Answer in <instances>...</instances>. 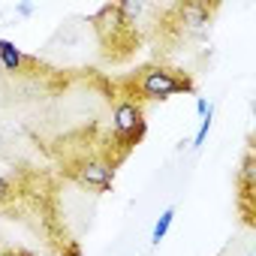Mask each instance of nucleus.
I'll return each instance as SVG.
<instances>
[{"label": "nucleus", "mask_w": 256, "mask_h": 256, "mask_svg": "<svg viewBox=\"0 0 256 256\" xmlns=\"http://www.w3.org/2000/svg\"><path fill=\"white\" fill-rule=\"evenodd\" d=\"M145 130H148V124H145L142 106L133 100H120L112 112V133H114V145H120V160L142 142Z\"/></svg>", "instance_id": "nucleus-3"}, {"label": "nucleus", "mask_w": 256, "mask_h": 256, "mask_svg": "<svg viewBox=\"0 0 256 256\" xmlns=\"http://www.w3.org/2000/svg\"><path fill=\"white\" fill-rule=\"evenodd\" d=\"M211 118H214V106L208 108V114H205V118H202V124H199V133H196V139H193V145H190L193 151H199V148L205 145V139H208V130H211Z\"/></svg>", "instance_id": "nucleus-9"}, {"label": "nucleus", "mask_w": 256, "mask_h": 256, "mask_svg": "<svg viewBox=\"0 0 256 256\" xmlns=\"http://www.w3.org/2000/svg\"><path fill=\"white\" fill-rule=\"evenodd\" d=\"M172 220H175V205H169V208L160 214V220L154 223V229H151V244H160V241L166 238V232H169Z\"/></svg>", "instance_id": "nucleus-8"}, {"label": "nucleus", "mask_w": 256, "mask_h": 256, "mask_svg": "<svg viewBox=\"0 0 256 256\" xmlns=\"http://www.w3.org/2000/svg\"><path fill=\"white\" fill-rule=\"evenodd\" d=\"M169 10H172V16H178L175 24H184L196 40H205L208 28H211V18L217 12V4H211V6L208 4H175Z\"/></svg>", "instance_id": "nucleus-6"}, {"label": "nucleus", "mask_w": 256, "mask_h": 256, "mask_svg": "<svg viewBox=\"0 0 256 256\" xmlns=\"http://www.w3.org/2000/svg\"><path fill=\"white\" fill-rule=\"evenodd\" d=\"M0 66L10 76H24V72H30V66H36V58L24 54L12 40H0Z\"/></svg>", "instance_id": "nucleus-7"}, {"label": "nucleus", "mask_w": 256, "mask_h": 256, "mask_svg": "<svg viewBox=\"0 0 256 256\" xmlns=\"http://www.w3.org/2000/svg\"><path fill=\"white\" fill-rule=\"evenodd\" d=\"M34 12H36V6H34V4H18V6H16V16H22V18L34 16Z\"/></svg>", "instance_id": "nucleus-11"}, {"label": "nucleus", "mask_w": 256, "mask_h": 256, "mask_svg": "<svg viewBox=\"0 0 256 256\" xmlns=\"http://www.w3.org/2000/svg\"><path fill=\"white\" fill-rule=\"evenodd\" d=\"M235 187H238V199H235V208L241 211V217H244V226L247 229H253L256 226V220H253V187H256V181H253V145H247V151H244V157H241V169H238V175H235Z\"/></svg>", "instance_id": "nucleus-5"}, {"label": "nucleus", "mask_w": 256, "mask_h": 256, "mask_svg": "<svg viewBox=\"0 0 256 256\" xmlns=\"http://www.w3.org/2000/svg\"><path fill=\"white\" fill-rule=\"evenodd\" d=\"M66 175L88 187V190H96V193H108L114 187V166L108 160H100V157H82L76 163L66 166Z\"/></svg>", "instance_id": "nucleus-4"}, {"label": "nucleus", "mask_w": 256, "mask_h": 256, "mask_svg": "<svg viewBox=\"0 0 256 256\" xmlns=\"http://www.w3.org/2000/svg\"><path fill=\"white\" fill-rule=\"evenodd\" d=\"M0 256H34V253L24 247H12V250H0Z\"/></svg>", "instance_id": "nucleus-12"}, {"label": "nucleus", "mask_w": 256, "mask_h": 256, "mask_svg": "<svg viewBox=\"0 0 256 256\" xmlns=\"http://www.w3.org/2000/svg\"><path fill=\"white\" fill-rule=\"evenodd\" d=\"M208 108H211V102H208L205 96H199V100H196V112H199V114L205 118V114H208Z\"/></svg>", "instance_id": "nucleus-13"}, {"label": "nucleus", "mask_w": 256, "mask_h": 256, "mask_svg": "<svg viewBox=\"0 0 256 256\" xmlns=\"http://www.w3.org/2000/svg\"><path fill=\"white\" fill-rule=\"evenodd\" d=\"M88 24L94 28V34H96V40H100V48H102V54H106L108 60L118 64V60H126L133 52H139V30H136L139 22L126 18L118 4L100 6V10L88 18Z\"/></svg>", "instance_id": "nucleus-2"}, {"label": "nucleus", "mask_w": 256, "mask_h": 256, "mask_svg": "<svg viewBox=\"0 0 256 256\" xmlns=\"http://www.w3.org/2000/svg\"><path fill=\"white\" fill-rule=\"evenodd\" d=\"M126 84V96L142 106V100H169L178 94H196V82L190 72L178 70V66H163V64H148L139 66L133 76L124 78Z\"/></svg>", "instance_id": "nucleus-1"}, {"label": "nucleus", "mask_w": 256, "mask_h": 256, "mask_svg": "<svg viewBox=\"0 0 256 256\" xmlns=\"http://www.w3.org/2000/svg\"><path fill=\"white\" fill-rule=\"evenodd\" d=\"M16 178L12 175H0V205H6L10 199H16Z\"/></svg>", "instance_id": "nucleus-10"}]
</instances>
